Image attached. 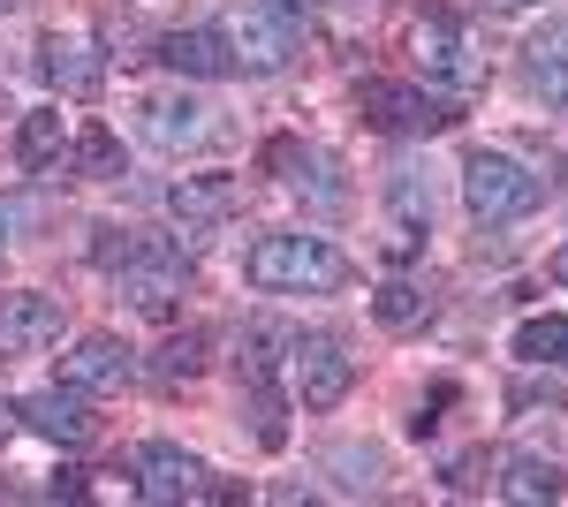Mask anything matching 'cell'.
Listing matches in <instances>:
<instances>
[{
  "instance_id": "f1b7e54d",
  "label": "cell",
  "mask_w": 568,
  "mask_h": 507,
  "mask_svg": "<svg viewBox=\"0 0 568 507\" xmlns=\"http://www.w3.org/2000/svg\"><path fill=\"white\" fill-rule=\"evenodd\" d=\"M53 493H61V500H84V493H91L84 469H61V477H53Z\"/></svg>"
},
{
  "instance_id": "1f68e13d",
  "label": "cell",
  "mask_w": 568,
  "mask_h": 507,
  "mask_svg": "<svg viewBox=\"0 0 568 507\" xmlns=\"http://www.w3.org/2000/svg\"><path fill=\"white\" fill-rule=\"evenodd\" d=\"M508 8H530V0H508Z\"/></svg>"
},
{
  "instance_id": "4fadbf2b",
  "label": "cell",
  "mask_w": 568,
  "mask_h": 507,
  "mask_svg": "<svg viewBox=\"0 0 568 507\" xmlns=\"http://www.w3.org/2000/svg\"><path fill=\"white\" fill-rule=\"evenodd\" d=\"M136 493H144V500H197V493H205V463L182 455V447H168V439H144V447H136Z\"/></svg>"
},
{
  "instance_id": "cb8c5ba5",
  "label": "cell",
  "mask_w": 568,
  "mask_h": 507,
  "mask_svg": "<svg viewBox=\"0 0 568 507\" xmlns=\"http://www.w3.org/2000/svg\"><path fill=\"white\" fill-rule=\"evenodd\" d=\"M372 318L394 326V334H402V326H425V318H433V296H425L417 281H387V288L372 296Z\"/></svg>"
},
{
  "instance_id": "603a6c76",
  "label": "cell",
  "mask_w": 568,
  "mask_h": 507,
  "mask_svg": "<svg viewBox=\"0 0 568 507\" xmlns=\"http://www.w3.org/2000/svg\"><path fill=\"white\" fill-rule=\"evenodd\" d=\"M516 356H524V364H568V318L561 311L524 318V326H516Z\"/></svg>"
},
{
  "instance_id": "7a4b0ae2",
  "label": "cell",
  "mask_w": 568,
  "mask_h": 507,
  "mask_svg": "<svg viewBox=\"0 0 568 507\" xmlns=\"http://www.w3.org/2000/svg\"><path fill=\"white\" fill-rule=\"evenodd\" d=\"M463 205L478 212L485 227H500V220H524V212L546 205V182L508 152H470L463 160Z\"/></svg>"
},
{
  "instance_id": "4dcf8cb0",
  "label": "cell",
  "mask_w": 568,
  "mask_h": 507,
  "mask_svg": "<svg viewBox=\"0 0 568 507\" xmlns=\"http://www.w3.org/2000/svg\"><path fill=\"white\" fill-rule=\"evenodd\" d=\"M8 8H23V0H0V16H8Z\"/></svg>"
},
{
  "instance_id": "5b68a950",
  "label": "cell",
  "mask_w": 568,
  "mask_h": 507,
  "mask_svg": "<svg viewBox=\"0 0 568 507\" xmlns=\"http://www.w3.org/2000/svg\"><path fill=\"white\" fill-rule=\"evenodd\" d=\"M356 114L372 129H387V136H433V129L463 122L455 99H439V91H425V84H387V77L356 84Z\"/></svg>"
},
{
  "instance_id": "2e32d148",
  "label": "cell",
  "mask_w": 568,
  "mask_h": 507,
  "mask_svg": "<svg viewBox=\"0 0 568 507\" xmlns=\"http://www.w3.org/2000/svg\"><path fill=\"white\" fill-rule=\"evenodd\" d=\"M524 53H530V91H538L546 107H568V23L538 31Z\"/></svg>"
},
{
  "instance_id": "ffe728a7",
  "label": "cell",
  "mask_w": 568,
  "mask_h": 507,
  "mask_svg": "<svg viewBox=\"0 0 568 507\" xmlns=\"http://www.w3.org/2000/svg\"><path fill=\"white\" fill-rule=\"evenodd\" d=\"M69 168L84 174V182H106V174H122V144H114V129L106 122H84L69 136Z\"/></svg>"
},
{
  "instance_id": "44dd1931",
  "label": "cell",
  "mask_w": 568,
  "mask_h": 507,
  "mask_svg": "<svg viewBox=\"0 0 568 507\" xmlns=\"http://www.w3.org/2000/svg\"><path fill=\"white\" fill-rule=\"evenodd\" d=\"M387 205H394V220H402V243H417V235L433 227V182H425L417 168H402L387 182Z\"/></svg>"
},
{
  "instance_id": "f546056e",
  "label": "cell",
  "mask_w": 568,
  "mask_h": 507,
  "mask_svg": "<svg viewBox=\"0 0 568 507\" xmlns=\"http://www.w3.org/2000/svg\"><path fill=\"white\" fill-rule=\"evenodd\" d=\"M546 273H554V281H568V243L554 251V265H546Z\"/></svg>"
},
{
  "instance_id": "8fae6325",
  "label": "cell",
  "mask_w": 568,
  "mask_h": 507,
  "mask_svg": "<svg viewBox=\"0 0 568 507\" xmlns=\"http://www.w3.org/2000/svg\"><path fill=\"white\" fill-rule=\"evenodd\" d=\"M130 379H136V348L122 334H84L61 356V386H77V394H106V386H130Z\"/></svg>"
},
{
  "instance_id": "30bf717a",
  "label": "cell",
  "mask_w": 568,
  "mask_h": 507,
  "mask_svg": "<svg viewBox=\"0 0 568 507\" xmlns=\"http://www.w3.org/2000/svg\"><path fill=\"white\" fill-rule=\"evenodd\" d=\"M61 296H39V288H16V296H0V364L8 356H39L61 341Z\"/></svg>"
},
{
  "instance_id": "6da1fadb",
  "label": "cell",
  "mask_w": 568,
  "mask_h": 507,
  "mask_svg": "<svg viewBox=\"0 0 568 507\" xmlns=\"http://www.w3.org/2000/svg\"><path fill=\"white\" fill-rule=\"evenodd\" d=\"M243 273H251V288L265 296H334V288H349L356 265L326 235H258L251 251H243Z\"/></svg>"
},
{
  "instance_id": "ba28073f",
  "label": "cell",
  "mask_w": 568,
  "mask_h": 507,
  "mask_svg": "<svg viewBox=\"0 0 568 507\" xmlns=\"http://www.w3.org/2000/svg\"><path fill=\"white\" fill-rule=\"evenodd\" d=\"M409 61H417V77L455 84V91H470L485 77L478 61H470V45H463V31H455V16H417V31H409Z\"/></svg>"
},
{
  "instance_id": "484cf974",
  "label": "cell",
  "mask_w": 568,
  "mask_h": 507,
  "mask_svg": "<svg viewBox=\"0 0 568 507\" xmlns=\"http://www.w3.org/2000/svg\"><path fill=\"white\" fill-rule=\"evenodd\" d=\"M23 227H45V197L8 190V197H0V235H23Z\"/></svg>"
},
{
  "instance_id": "ac0fdd59",
  "label": "cell",
  "mask_w": 568,
  "mask_h": 507,
  "mask_svg": "<svg viewBox=\"0 0 568 507\" xmlns=\"http://www.w3.org/2000/svg\"><path fill=\"white\" fill-rule=\"evenodd\" d=\"M568 493V477L546 455H516L508 463V477H500V500H516V507H538V500H561Z\"/></svg>"
},
{
  "instance_id": "4316f807",
  "label": "cell",
  "mask_w": 568,
  "mask_h": 507,
  "mask_svg": "<svg viewBox=\"0 0 568 507\" xmlns=\"http://www.w3.org/2000/svg\"><path fill=\"white\" fill-rule=\"evenodd\" d=\"M130 251H136L130 227H114V220H99V227H91V265H106V273H114V265H122Z\"/></svg>"
},
{
  "instance_id": "277c9868",
  "label": "cell",
  "mask_w": 568,
  "mask_h": 507,
  "mask_svg": "<svg viewBox=\"0 0 568 507\" xmlns=\"http://www.w3.org/2000/svg\"><path fill=\"white\" fill-rule=\"evenodd\" d=\"M220 39H227V61H235L243 77H273V69H288V53H296V16L273 8V0H235L227 23H220Z\"/></svg>"
},
{
  "instance_id": "d4e9b609",
  "label": "cell",
  "mask_w": 568,
  "mask_h": 507,
  "mask_svg": "<svg viewBox=\"0 0 568 507\" xmlns=\"http://www.w3.org/2000/svg\"><path fill=\"white\" fill-rule=\"evenodd\" d=\"M326 463H334V469H349V477H342L349 493H372V485L387 477V463H379V447H334Z\"/></svg>"
},
{
  "instance_id": "5bb4252c",
  "label": "cell",
  "mask_w": 568,
  "mask_h": 507,
  "mask_svg": "<svg viewBox=\"0 0 568 507\" xmlns=\"http://www.w3.org/2000/svg\"><path fill=\"white\" fill-rule=\"evenodd\" d=\"M235 205H243L235 174H182L175 190H168V212H175L182 227H197V235H205V227H220Z\"/></svg>"
},
{
  "instance_id": "d6986e66",
  "label": "cell",
  "mask_w": 568,
  "mask_h": 507,
  "mask_svg": "<svg viewBox=\"0 0 568 507\" xmlns=\"http://www.w3.org/2000/svg\"><path fill=\"white\" fill-rule=\"evenodd\" d=\"M205 348H213V341L197 334V326H190V334H168L160 348H152V379L160 386H190L197 372H205Z\"/></svg>"
},
{
  "instance_id": "52a82bcc",
  "label": "cell",
  "mask_w": 568,
  "mask_h": 507,
  "mask_svg": "<svg viewBox=\"0 0 568 507\" xmlns=\"http://www.w3.org/2000/svg\"><path fill=\"white\" fill-rule=\"evenodd\" d=\"M136 129H144L152 152H197V144L213 136V107L190 99V91H152V99L136 107Z\"/></svg>"
},
{
  "instance_id": "83f0119b",
  "label": "cell",
  "mask_w": 568,
  "mask_h": 507,
  "mask_svg": "<svg viewBox=\"0 0 568 507\" xmlns=\"http://www.w3.org/2000/svg\"><path fill=\"white\" fill-rule=\"evenodd\" d=\"M478 469H485V455H463V463H447V485H455V493H478L485 485Z\"/></svg>"
},
{
  "instance_id": "7c38bea8",
  "label": "cell",
  "mask_w": 568,
  "mask_h": 507,
  "mask_svg": "<svg viewBox=\"0 0 568 507\" xmlns=\"http://www.w3.org/2000/svg\"><path fill=\"white\" fill-rule=\"evenodd\" d=\"M16 417L31 424L39 439H53V447H91V432H99V417H91V402L77 394V386H45V394H23V402H16Z\"/></svg>"
},
{
  "instance_id": "9a60e30c",
  "label": "cell",
  "mask_w": 568,
  "mask_h": 507,
  "mask_svg": "<svg viewBox=\"0 0 568 507\" xmlns=\"http://www.w3.org/2000/svg\"><path fill=\"white\" fill-rule=\"evenodd\" d=\"M152 61H168L175 77H227V69H235L220 31H168V39L152 45Z\"/></svg>"
},
{
  "instance_id": "8992f818",
  "label": "cell",
  "mask_w": 568,
  "mask_h": 507,
  "mask_svg": "<svg viewBox=\"0 0 568 507\" xmlns=\"http://www.w3.org/2000/svg\"><path fill=\"white\" fill-rule=\"evenodd\" d=\"M288 364H296V402H304L311 417H326V409H342L356 386V356L342 334H296L288 341Z\"/></svg>"
},
{
  "instance_id": "7402d4cb",
  "label": "cell",
  "mask_w": 568,
  "mask_h": 507,
  "mask_svg": "<svg viewBox=\"0 0 568 507\" xmlns=\"http://www.w3.org/2000/svg\"><path fill=\"white\" fill-rule=\"evenodd\" d=\"M288 341H296L288 326H273V318H251V326H243V356H235V364H243V386H251V379H273Z\"/></svg>"
},
{
  "instance_id": "e0dca14e",
  "label": "cell",
  "mask_w": 568,
  "mask_h": 507,
  "mask_svg": "<svg viewBox=\"0 0 568 507\" xmlns=\"http://www.w3.org/2000/svg\"><path fill=\"white\" fill-rule=\"evenodd\" d=\"M61 152H69L61 114H23V122H16V168H23V174H53V168H61Z\"/></svg>"
},
{
  "instance_id": "9c48e42d",
  "label": "cell",
  "mask_w": 568,
  "mask_h": 507,
  "mask_svg": "<svg viewBox=\"0 0 568 507\" xmlns=\"http://www.w3.org/2000/svg\"><path fill=\"white\" fill-rule=\"evenodd\" d=\"M39 77L53 91H69V99H91V91L106 84V53L91 31H45L39 39Z\"/></svg>"
},
{
  "instance_id": "3957f363",
  "label": "cell",
  "mask_w": 568,
  "mask_h": 507,
  "mask_svg": "<svg viewBox=\"0 0 568 507\" xmlns=\"http://www.w3.org/2000/svg\"><path fill=\"white\" fill-rule=\"evenodd\" d=\"M114 296L130 303L136 318H175L182 296H190V257L175 243H136L122 265H114Z\"/></svg>"
}]
</instances>
